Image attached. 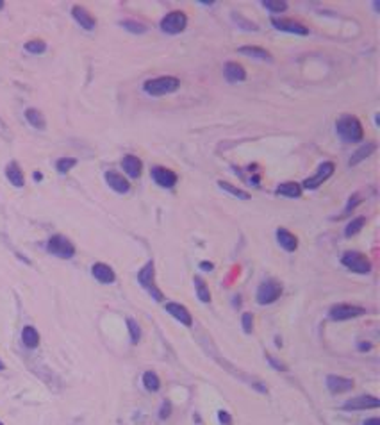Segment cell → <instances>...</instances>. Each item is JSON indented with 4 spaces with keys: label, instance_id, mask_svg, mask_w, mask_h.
Instances as JSON below:
<instances>
[{
    "label": "cell",
    "instance_id": "3",
    "mask_svg": "<svg viewBox=\"0 0 380 425\" xmlns=\"http://www.w3.org/2000/svg\"><path fill=\"white\" fill-rule=\"evenodd\" d=\"M47 250H49L52 256L61 258V259H72L73 256H75V247H73V243L61 234H56L49 239V243H47Z\"/></svg>",
    "mask_w": 380,
    "mask_h": 425
},
{
    "label": "cell",
    "instance_id": "7",
    "mask_svg": "<svg viewBox=\"0 0 380 425\" xmlns=\"http://www.w3.org/2000/svg\"><path fill=\"white\" fill-rule=\"evenodd\" d=\"M341 263L355 273H369V270H371L369 259L364 254H361V252H347L343 256Z\"/></svg>",
    "mask_w": 380,
    "mask_h": 425
},
{
    "label": "cell",
    "instance_id": "29",
    "mask_svg": "<svg viewBox=\"0 0 380 425\" xmlns=\"http://www.w3.org/2000/svg\"><path fill=\"white\" fill-rule=\"evenodd\" d=\"M195 288H196V295L202 302H209L211 300V293H209V288L205 286V282L202 281L200 277H195Z\"/></svg>",
    "mask_w": 380,
    "mask_h": 425
},
{
    "label": "cell",
    "instance_id": "26",
    "mask_svg": "<svg viewBox=\"0 0 380 425\" xmlns=\"http://www.w3.org/2000/svg\"><path fill=\"white\" fill-rule=\"evenodd\" d=\"M375 150H376V145H375V143H366L364 147H361V148H359V150L354 154V157L350 159V166H352V164H357L359 161H362L364 157L371 156V154H373Z\"/></svg>",
    "mask_w": 380,
    "mask_h": 425
},
{
    "label": "cell",
    "instance_id": "8",
    "mask_svg": "<svg viewBox=\"0 0 380 425\" xmlns=\"http://www.w3.org/2000/svg\"><path fill=\"white\" fill-rule=\"evenodd\" d=\"M334 174V163H330V161H327V163L320 164L318 166V172L313 175V177H309L304 181V188L305 190H316V188H320L321 184H323L325 181H327L330 175Z\"/></svg>",
    "mask_w": 380,
    "mask_h": 425
},
{
    "label": "cell",
    "instance_id": "11",
    "mask_svg": "<svg viewBox=\"0 0 380 425\" xmlns=\"http://www.w3.org/2000/svg\"><path fill=\"white\" fill-rule=\"evenodd\" d=\"M152 179H154V182L157 184V186L166 188V190H168V188H174L179 181L177 174L172 172V170H168V168H164V166L152 168Z\"/></svg>",
    "mask_w": 380,
    "mask_h": 425
},
{
    "label": "cell",
    "instance_id": "1",
    "mask_svg": "<svg viewBox=\"0 0 380 425\" xmlns=\"http://www.w3.org/2000/svg\"><path fill=\"white\" fill-rule=\"evenodd\" d=\"M335 131H337L339 138L347 143H357L364 138V131H362L359 118L350 116V114L339 118L337 123H335Z\"/></svg>",
    "mask_w": 380,
    "mask_h": 425
},
{
    "label": "cell",
    "instance_id": "16",
    "mask_svg": "<svg viewBox=\"0 0 380 425\" xmlns=\"http://www.w3.org/2000/svg\"><path fill=\"white\" fill-rule=\"evenodd\" d=\"M106 181L109 184V188H113L116 193H127L131 190V184L129 181L118 172H106Z\"/></svg>",
    "mask_w": 380,
    "mask_h": 425
},
{
    "label": "cell",
    "instance_id": "27",
    "mask_svg": "<svg viewBox=\"0 0 380 425\" xmlns=\"http://www.w3.org/2000/svg\"><path fill=\"white\" fill-rule=\"evenodd\" d=\"M143 384L148 391H159V388H161V379H159V375L155 372H145Z\"/></svg>",
    "mask_w": 380,
    "mask_h": 425
},
{
    "label": "cell",
    "instance_id": "10",
    "mask_svg": "<svg viewBox=\"0 0 380 425\" xmlns=\"http://www.w3.org/2000/svg\"><path fill=\"white\" fill-rule=\"evenodd\" d=\"M380 406V400L376 397H371V395H359V397H354V399L347 400L343 404V409L347 411H361V409H375V407Z\"/></svg>",
    "mask_w": 380,
    "mask_h": 425
},
{
    "label": "cell",
    "instance_id": "19",
    "mask_svg": "<svg viewBox=\"0 0 380 425\" xmlns=\"http://www.w3.org/2000/svg\"><path fill=\"white\" fill-rule=\"evenodd\" d=\"M223 75H225V79L229 80V82H241V80L246 79V72L245 68L241 65H237V63H227L225 68H223Z\"/></svg>",
    "mask_w": 380,
    "mask_h": 425
},
{
    "label": "cell",
    "instance_id": "34",
    "mask_svg": "<svg viewBox=\"0 0 380 425\" xmlns=\"http://www.w3.org/2000/svg\"><path fill=\"white\" fill-rule=\"evenodd\" d=\"M127 327H129V332H131L132 343L140 342V339H141V329H140V325H138V322H136L134 318H129L127 320Z\"/></svg>",
    "mask_w": 380,
    "mask_h": 425
},
{
    "label": "cell",
    "instance_id": "21",
    "mask_svg": "<svg viewBox=\"0 0 380 425\" xmlns=\"http://www.w3.org/2000/svg\"><path fill=\"white\" fill-rule=\"evenodd\" d=\"M6 177L9 179V182H11L15 188H22L23 184H25V179H23V172L22 168L18 166V163H9L8 166H6Z\"/></svg>",
    "mask_w": 380,
    "mask_h": 425
},
{
    "label": "cell",
    "instance_id": "25",
    "mask_svg": "<svg viewBox=\"0 0 380 425\" xmlns=\"http://www.w3.org/2000/svg\"><path fill=\"white\" fill-rule=\"evenodd\" d=\"M239 54H245V56H250V57H257V59H263V61H271L270 52L261 49V47H252V45L239 47Z\"/></svg>",
    "mask_w": 380,
    "mask_h": 425
},
{
    "label": "cell",
    "instance_id": "32",
    "mask_svg": "<svg viewBox=\"0 0 380 425\" xmlns=\"http://www.w3.org/2000/svg\"><path fill=\"white\" fill-rule=\"evenodd\" d=\"M263 6L271 13H282L287 9V2H284V0H264Z\"/></svg>",
    "mask_w": 380,
    "mask_h": 425
},
{
    "label": "cell",
    "instance_id": "9",
    "mask_svg": "<svg viewBox=\"0 0 380 425\" xmlns=\"http://www.w3.org/2000/svg\"><path fill=\"white\" fill-rule=\"evenodd\" d=\"M366 309L361 308V306H352V304H337L334 308L330 309V318L332 320H350L355 318V316L364 315Z\"/></svg>",
    "mask_w": 380,
    "mask_h": 425
},
{
    "label": "cell",
    "instance_id": "42",
    "mask_svg": "<svg viewBox=\"0 0 380 425\" xmlns=\"http://www.w3.org/2000/svg\"><path fill=\"white\" fill-rule=\"evenodd\" d=\"M0 370H4V363L2 361H0Z\"/></svg>",
    "mask_w": 380,
    "mask_h": 425
},
{
    "label": "cell",
    "instance_id": "4",
    "mask_svg": "<svg viewBox=\"0 0 380 425\" xmlns=\"http://www.w3.org/2000/svg\"><path fill=\"white\" fill-rule=\"evenodd\" d=\"M280 295H282V286H280V282L270 279V281H264L263 284L257 288L256 296H257V302H259L261 306H268V304L277 302Z\"/></svg>",
    "mask_w": 380,
    "mask_h": 425
},
{
    "label": "cell",
    "instance_id": "5",
    "mask_svg": "<svg viewBox=\"0 0 380 425\" xmlns=\"http://www.w3.org/2000/svg\"><path fill=\"white\" fill-rule=\"evenodd\" d=\"M188 25V16L182 11H172L161 20V30L166 34H179Z\"/></svg>",
    "mask_w": 380,
    "mask_h": 425
},
{
    "label": "cell",
    "instance_id": "13",
    "mask_svg": "<svg viewBox=\"0 0 380 425\" xmlns=\"http://www.w3.org/2000/svg\"><path fill=\"white\" fill-rule=\"evenodd\" d=\"M91 273H93V277L98 282H102V284H113L116 281V275H114L113 268L109 265H106V263H95L91 266Z\"/></svg>",
    "mask_w": 380,
    "mask_h": 425
},
{
    "label": "cell",
    "instance_id": "12",
    "mask_svg": "<svg viewBox=\"0 0 380 425\" xmlns=\"http://www.w3.org/2000/svg\"><path fill=\"white\" fill-rule=\"evenodd\" d=\"M166 313L168 315H172L175 320H179V322L182 323V325L186 327H191L193 325V318H191V313L188 311V309L182 306V304H177V302H168L164 306Z\"/></svg>",
    "mask_w": 380,
    "mask_h": 425
},
{
    "label": "cell",
    "instance_id": "36",
    "mask_svg": "<svg viewBox=\"0 0 380 425\" xmlns=\"http://www.w3.org/2000/svg\"><path fill=\"white\" fill-rule=\"evenodd\" d=\"M241 323H243V330H245L246 334L252 332L254 318H252V315H250V313H245V315H243V318H241Z\"/></svg>",
    "mask_w": 380,
    "mask_h": 425
},
{
    "label": "cell",
    "instance_id": "24",
    "mask_svg": "<svg viewBox=\"0 0 380 425\" xmlns=\"http://www.w3.org/2000/svg\"><path fill=\"white\" fill-rule=\"evenodd\" d=\"M25 118L34 129L43 131L47 127V120H45V116L41 114V111L34 109V107H29V109L25 111Z\"/></svg>",
    "mask_w": 380,
    "mask_h": 425
},
{
    "label": "cell",
    "instance_id": "44",
    "mask_svg": "<svg viewBox=\"0 0 380 425\" xmlns=\"http://www.w3.org/2000/svg\"><path fill=\"white\" fill-rule=\"evenodd\" d=\"M0 425H4V423H2V421H0Z\"/></svg>",
    "mask_w": 380,
    "mask_h": 425
},
{
    "label": "cell",
    "instance_id": "43",
    "mask_svg": "<svg viewBox=\"0 0 380 425\" xmlns=\"http://www.w3.org/2000/svg\"><path fill=\"white\" fill-rule=\"evenodd\" d=\"M2 8H4V2H2V0H0V9H2Z\"/></svg>",
    "mask_w": 380,
    "mask_h": 425
},
{
    "label": "cell",
    "instance_id": "20",
    "mask_svg": "<svg viewBox=\"0 0 380 425\" xmlns=\"http://www.w3.org/2000/svg\"><path fill=\"white\" fill-rule=\"evenodd\" d=\"M121 166H123L125 174L132 179H138L141 175V170H143V163L141 159H138L136 156H125L121 159Z\"/></svg>",
    "mask_w": 380,
    "mask_h": 425
},
{
    "label": "cell",
    "instance_id": "37",
    "mask_svg": "<svg viewBox=\"0 0 380 425\" xmlns=\"http://www.w3.org/2000/svg\"><path fill=\"white\" fill-rule=\"evenodd\" d=\"M170 414H172V406H170V402H164L161 407V413H159V416L161 418H168Z\"/></svg>",
    "mask_w": 380,
    "mask_h": 425
},
{
    "label": "cell",
    "instance_id": "6",
    "mask_svg": "<svg viewBox=\"0 0 380 425\" xmlns=\"http://www.w3.org/2000/svg\"><path fill=\"white\" fill-rule=\"evenodd\" d=\"M154 272H155L154 261H148L147 265L141 268V272L138 273V281H140V284L143 286V288L147 289V291L150 293L155 300H162L161 289H157V286H155V282H154Z\"/></svg>",
    "mask_w": 380,
    "mask_h": 425
},
{
    "label": "cell",
    "instance_id": "41",
    "mask_svg": "<svg viewBox=\"0 0 380 425\" xmlns=\"http://www.w3.org/2000/svg\"><path fill=\"white\" fill-rule=\"evenodd\" d=\"M34 179H36V181H39V179H43V175L39 174V172H36V174H34Z\"/></svg>",
    "mask_w": 380,
    "mask_h": 425
},
{
    "label": "cell",
    "instance_id": "18",
    "mask_svg": "<svg viewBox=\"0 0 380 425\" xmlns=\"http://www.w3.org/2000/svg\"><path fill=\"white\" fill-rule=\"evenodd\" d=\"M72 15H73V18L77 20V23H79L82 29L93 30L95 25H97V20H95L93 16L88 13V9L80 8V6H75V8L72 9Z\"/></svg>",
    "mask_w": 380,
    "mask_h": 425
},
{
    "label": "cell",
    "instance_id": "39",
    "mask_svg": "<svg viewBox=\"0 0 380 425\" xmlns=\"http://www.w3.org/2000/svg\"><path fill=\"white\" fill-rule=\"evenodd\" d=\"M364 425H380V418H369L364 421Z\"/></svg>",
    "mask_w": 380,
    "mask_h": 425
},
{
    "label": "cell",
    "instance_id": "30",
    "mask_svg": "<svg viewBox=\"0 0 380 425\" xmlns=\"http://www.w3.org/2000/svg\"><path fill=\"white\" fill-rule=\"evenodd\" d=\"M364 224H366V218L364 217H359V218H355V220H352L350 224L347 225V229H345V236H354V234H357L359 231H361L362 227H364Z\"/></svg>",
    "mask_w": 380,
    "mask_h": 425
},
{
    "label": "cell",
    "instance_id": "31",
    "mask_svg": "<svg viewBox=\"0 0 380 425\" xmlns=\"http://www.w3.org/2000/svg\"><path fill=\"white\" fill-rule=\"evenodd\" d=\"M75 164H77L75 157H61V159H57L56 168H57V172H59V174H66V172L72 170Z\"/></svg>",
    "mask_w": 380,
    "mask_h": 425
},
{
    "label": "cell",
    "instance_id": "35",
    "mask_svg": "<svg viewBox=\"0 0 380 425\" xmlns=\"http://www.w3.org/2000/svg\"><path fill=\"white\" fill-rule=\"evenodd\" d=\"M121 25H123L127 30H131V32H134V34H141V32H145V30H147V27H143L141 23L132 22V20H127V22H121Z\"/></svg>",
    "mask_w": 380,
    "mask_h": 425
},
{
    "label": "cell",
    "instance_id": "15",
    "mask_svg": "<svg viewBox=\"0 0 380 425\" xmlns=\"http://www.w3.org/2000/svg\"><path fill=\"white\" fill-rule=\"evenodd\" d=\"M327 388L330 390V393H345V391H350L354 388V380L341 375H328Z\"/></svg>",
    "mask_w": 380,
    "mask_h": 425
},
{
    "label": "cell",
    "instance_id": "33",
    "mask_svg": "<svg viewBox=\"0 0 380 425\" xmlns=\"http://www.w3.org/2000/svg\"><path fill=\"white\" fill-rule=\"evenodd\" d=\"M25 50L29 54H43L47 50V43L41 39H32V41L25 43Z\"/></svg>",
    "mask_w": 380,
    "mask_h": 425
},
{
    "label": "cell",
    "instance_id": "38",
    "mask_svg": "<svg viewBox=\"0 0 380 425\" xmlns=\"http://www.w3.org/2000/svg\"><path fill=\"white\" fill-rule=\"evenodd\" d=\"M218 420L222 421V423H225V425H230L232 418H230V414L227 413V411H220V413H218Z\"/></svg>",
    "mask_w": 380,
    "mask_h": 425
},
{
    "label": "cell",
    "instance_id": "22",
    "mask_svg": "<svg viewBox=\"0 0 380 425\" xmlns=\"http://www.w3.org/2000/svg\"><path fill=\"white\" fill-rule=\"evenodd\" d=\"M275 193L280 195V197H287V198H298L302 195V186L297 182H282L280 186H277Z\"/></svg>",
    "mask_w": 380,
    "mask_h": 425
},
{
    "label": "cell",
    "instance_id": "2",
    "mask_svg": "<svg viewBox=\"0 0 380 425\" xmlns=\"http://www.w3.org/2000/svg\"><path fill=\"white\" fill-rule=\"evenodd\" d=\"M179 86H181V80H179L177 77L162 75V77H157V79H148L147 82L143 84V91L152 97H161V95H168V93L177 91Z\"/></svg>",
    "mask_w": 380,
    "mask_h": 425
},
{
    "label": "cell",
    "instance_id": "28",
    "mask_svg": "<svg viewBox=\"0 0 380 425\" xmlns=\"http://www.w3.org/2000/svg\"><path fill=\"white\" fill-rule=\"evenodd\" d=\"M218 186L222 188V190H225V191H229V193H232L234 197H237V198H243V200H248V198H250V195L246 193V191H243V190H239V188L232 186V184H229V182L218 181Z\"/></svg>",
    "mask_w": 380,
    "mask_h": 425
},
{
    "label": "cell",
    "instance_id": "14",
    "mask_svg": "<svg viewBox=\"0 0 380 425\" xmlns=\"http://www.w3.org/2000/svg\"><path fill=\"white\" fill-rule=\"evenodd\" d=\"M275 29L284 30V32H289V34H298V36H307L309 29L304 27L302 23L293 22V20H271Z\"/></svg>",
    "mask_w": 380,
    "mask_h": 425
},
{
    "label": "cell",
    "instance_id": "40",
    "mask_svg": "<svg viewBox=\"0 0 380 425\" xmlns=\"http://www.w3.org/2000/svg\"><path fill=\"white\" fill-rule=\"evenodd\" d=\"M200 266H202V270H205V272H211L213 270V263H200Z\"/></svg>",
    "mask_w": 380,
    "mask_h": 425
},
{
    "label": "cell",
    "instance_id": "23",
    "mask_svg": "<svg viewBox=\"0 0 380 425\" xmlns=\"http://www.w3.org/2000/svg\"><path fill=\"white\" fill-rule=\"evenodd\" d=\"M22 342H23V345H25L27 349H36V347L39 345V334H38V330L34 329L32 325L23 327V330H22Z\"/></svg>",
    "mask_w": 380,
    "mask_h": 425
},
{
    "label": "cell",
    "instance_id": "17",
    "mask_svg": "<svg viewBox=\"0 0 380 425\" xmlns=\"http://www.w3.org/2000/svg\"><path fill=\"white\" fill-rule=\"evenodd\" d=\"M277 241L279 245L287 252H294L298 248V239L293 232H289L287 229H277Z\"/></svg>",
    "mask_w": 380,
    "mask_h": 425
}]
</instances>
